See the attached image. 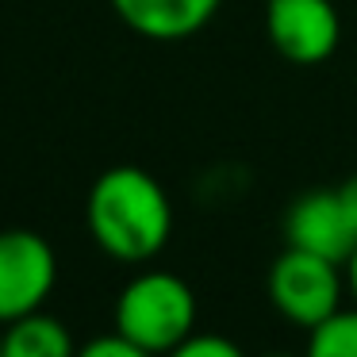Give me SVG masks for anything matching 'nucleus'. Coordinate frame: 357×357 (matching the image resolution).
<instances>
[{
	"instance_id": "nucleus-1",
	"label": "nucleus",
	"mask_w": 357,
	"mask_h": 357,
	"mask_svg": "<svg viewBox=\"0 0 357 357\" xmlns=\"http://www.w3.org/2000/svg\"><path fill=\"white\" fill-rule=\"evenodd\" d=\"M93 242L123 265H146L173 234V204L158 177L139 165H112L93 181L85 200Z\"/></svg>"
},
{
	"instance_id": "nucleus-2",
	"label": "nucleus",
	"mask_w": 357,
	"mask_h": 357,
	"mask_svg": "<svg viewBox=\"0 0 357 357\" xmlns=\"http://www.w3.org/2000/svg\"><path fill=\"white\" fill-rule=\"evenodd\" d=\"M196 331V296L185 277L146 269L123 284L116 300V334L165 357Z\"/></svg>"
},
{
	"instance_id": "nucleus-3",
	"label": "nucleus",
	"mask_w": 357,
	"mask_h": 357,
	"mask_svg": "<svg viewBox=\"0 0 357 357\" xmlns=\"http://www.w3.org/2000/svg\"><path fill=\"white\" fill-rule=\"evenodd\" d=\"M265 288H269V303L280 319H288L292 326H303V331H315L334 311H342V296L349 284L342 261L288 246L269 265Z\"/></svg>"
},
{
	"instance_id": "nucleus-4",
	"label": "nucleus",
	"mask_w": 357,
	"mask_h": 357,
	"mask_svg": "<svg viewBox=\"0 0 357 357\" xmlns=\"http://www.w3.org/2000/svg\"><path fill=\"white\" fill-rule=\"evenodd\" d=\"M58 284V257L43 234L12 227L0 231V326L43 311Z\"/></svg>"
},
{
	"instance_id": "nucleus-5",
	"label": "nucleus",
	"mask_w": 357,
	"mask_h": 357,
	"mask_svg": "<svg viewBox=\"0 0 357 357\" xmlns=\"http://www.w3.org/2000/svg\"><path fill=\"white\" fill-rule=\"evenodd\" d=\"M265 35L284 62L319 66L338 50L342 20L331 0H269Z\"/></svg>"
},
{
	"instance_id": "nucleus-6",
	"label": "nucleus",
	"mask_w": 357,
	"mask_h": 357,
	"mask_svg": "<svg viewBox=\"0 0 357 357\" xmlns=\"http://www.w3.org/2000/svg\"><path fill=\"white\" fill-rule=\"evenodd\" d=\"M284 242L346 265L357 246V231L338 200V188H307L303 196H296L292 208L284 211Z\"/></svg>"
},
{
	"instance_id": "nucleus-7",
	"label": "nucleus",
	"mask_w": 357,
	"mask_h": 357,
	"mask_svg": "<svg viewBox=\"0 0 357 357\" xmlns=\"http://www.w3.org/2000/svg\"><path fill=\"white\" fill-rule=\"evenodd\" d=\"M135 35L154 43H181L215 20L223 0H108Z\"/></svg>"
},
{
	"instance_id": "nucleus-8",
	"label": "nucleus",
	"mask_w": 357,
	"mask_h": 357,
	"mask_svg": "<svg viewBox=\"0 0 357 357\" xmlns=\"http://www.w3.org/2000/svg\"><path fill=\"white\" fill-rule=\"evenodd\" d=\"M77 349L81 346L73 342L70 326L47 311H31L24 319L4 323L0 357H77Z\"/></svg>"
},
{
	"instance_id": "nucleus-9",
	"label": "nucleus",
	"mask_w": 357,
	"mask_h": 357,
	"mask_svg": "<svg viewBox=\"0 0 357 357\" xmlns=\"http://www.w3.org/2000/svg\"><path fill=\"white\" fill-rule=\"evenodd\" d=\"M303 357H357V307L334 311L326 323L307 331Z\"/></svg>"
},
{
	"instance_id": "nucleus-10",
	"label": "nucleus",
	"mask_w": 357,
	"mask_h": 357,
	"mask_svg": "<svg viewBox=\"0 0 357 357\" xmlns=\"http://www.w3.org/2000/svg\"><path fill=\"white\" fill-rule=\"evenodd\" d=\"M165 357H246L238 342L223 338V334H188L181 346H173Z\"/></svg>"
},
{
	"instance_id": "nucleus-11",
	"label": "nucleus",
	"mask_w": 357,
	"mask_h": 357,
	"mask_svg": "<svg viewBox=\"0 0 357 357\" xmlns=\"http://www.w3.org/2000/svg\"><path fill=\"white\" fill-rule=\"evenodd\" d=\"M77 357H158V354H150V349H142V346H135V342H127L123 334H100V338H93V342H85V346L77 349Z\"/></svg>"
},
{
	"instance_id": "nucleus-12",
	"label": "nucleus",
	"mask_w": 357,
	"mask_h": 357,
	"mask_svg": "<svg viewBox=\"0 0 357 357\" xmlns=\"http://www.w3.org/2000/svg\"><path fill=\"white\" fill-rule=\"evenodd\" d=\"M338 200H342V208H346L349 223H354V231H357V177H346L338 185Z\"/></svg>"
},
{
	"instance_id": "nucleus-13",
	"label": "nucleus",
	"mask_w": 357,
	"mask_h": 357,
	"mask_svg": "<svg viewBox=\"0 0 357 357\" xmlns=\"http://www.w3.org/2000/svg\"><path fill=\"white\" fill-rule=\"evenodd\" d=\"M346 284H349V292H354V300H357V246H354V254L346 257Z\"/></svg>"
},
{
	"instance_id": "nucleus-14",
	"label": "nucleus",
	"mask_w": 357,
	"mask_h": 357,
	"mask_svg": "<svg viewBox=\"0 0 357 357\" xmlns=\"http://www.w3.org/2000/svg\"><path fill=\"white\" fill-rule=\"evenodd\" d=\"M265 357H296V354H265Z\"/></svg>"
},
{
	"instance_id": "nucleus-15",
	"label": "nucleus",
	"mask_w": 357,
	"mask_h": 357,
	"mask_svg": "<svg viewBox=\"0 0 357 357\" xmlns=\"http://www.w3.org/2000/svg\"><path fill=\"white\" fill-rule=\"evenodd\" d=\"M0 342H4V326H0Z\"/></svg>"
}]
</instances>
